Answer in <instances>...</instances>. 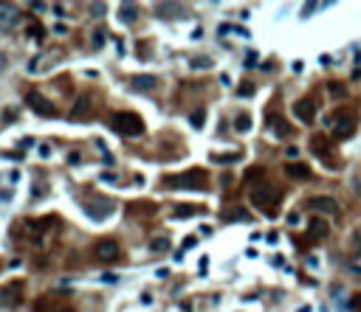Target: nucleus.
Listing matches in <instances>:
<instances>
[{
    "label": "nucleus",
    "mask_w": 361,
    "mask_h": 312,
    "mask_svg": "<svg viewBox=\"0 0 361 312\" xmlns=\"http://www.w3.org/2000/svg\"><path fill=\"white\" fill-rule=\"evenodd\" d=\"M285 175H291L293 180H308L310 178V169L305 166V163H288V166H285Z\"/></svg>",
    "instance_id": "17"
},
{
    "label": "nucleus",
    "mask_w": 361,
    "mask_h": 312,
    "mask_svg": "<svg viewBox=\"0 0 361 312\" xmlns=\"http://www.w3.org/2000/svg\"><path fill=\"white\" fill-rule=\"evenodd\" d=\"M201 208L198 205H178L175 208V217H192V214H198Z\"/></svg>",
    "instance_id": "23"
},
{
    "label": "nucleus",
    "mask_w": 361,
    "mask_h": 312,
    "mask_svg": "<svg viewBox=\"0 0 361 312\" xmlns=\"http://www.w3.org/2000/svg\"><path fill=\"white\" fill-rule=\"evenodd\" d=\"M248 180H257V178H262V169L259 166H254V169H248V175H246Z\"/></svg>",
    "instance_id": "30"
},
{
    "label": "nucleus",
    "mask_w": 361,
    "mask_h": 312,
    "mask_svg": "<svg viewBox=\"0 0 361 312\" xmlns=\"http://www.w3.org/2000/svg\"><path fill=\"white\" fill-rule=\"evenodd\" d=\"M246 65L251 67V65H257V54H248V59H246Z\"/></svg>",
    "instance_id": "37"
},
{
    "label": "nucleus",
    "mask_w": 361,
    "mask_h": 312,
    "mask_svg": "<svg viewBox=\"0 0 361 312\" xmlns=\"http://www.w3.org/2000/svg\"><path fill=\"white\" fill-rule=\"evenodd\" d=\"M102 180H104V183H113V180H116V175H113V172H102Z\"/></svg>",
    "instance_id": "36"
},
{
    "label": "nucleus",
    "mask_w": 361,
    "mask_h": 312,
    "mask_svg": "<svg viewBox=\"0 0 361 312\" xmlns=\"http://www.w3.org/2000/svg\"><path fill=\"white\" fill-rule=\"evenodd\" d=\"M28 34H31V37H43V28H40V25H28Z\"/></svg>",
    "instance_id": "34"
},
{
    "label": "nucleus",
    "mask_w": 361,
    "mask_h": 312,
    "mask_svg": "<svg viewBox=\"0 0 361 312\" xmlns=\"http://www.w3.org/2000/svg\"><path fill=\"white\" fill-rule=\"evenodd\" d=\"M23 304V281H9L0 287V307L6 310H14Z\"/></svg>",
    "instance_id": "5"
},
{
    "label": "nucleus",
    "mask_w": 361,
    "mask_h": 312,
    "mask_svg": "<svg viewBox=\"0 0 361 312\" xmlns=\"http://www.w3.org/2000/svg\"><path fill=\"white\" fill-rule=\"evenodd\" d=\"M299 223V214H288V225H296Z\"/></svg>",
    "instance_id": "38"
},
{
    "label": "nucleus",
    "mask_w": 361,
    "mask_h": 312,
    "mask_svg": "<svg viewBox=\"0 0 361 312\" xmlns=\"http://www.w3.org/2000/svg\"><path fill=\"white\" fill-rule=\"evenodd\" d=\"M158 85V79L153 73H138V76L130 79V88L133 90H153Z\"/></svg>",
    "instance_id": "14"
},
{
    "label": "nucleus",
    "mask_w": 361,
    "mask_h": 312,
    "mask_svg": "<svg viewBox=\"0 0 361 312\" xmlns=\"http://www.w3.org/2000/svg\"><path fill=\"white\" fill-rule=\"evenodd\" d=\"M237 96H240V99H246V96H254V85H251V82H246L243 88L237 90Z\"/></svg>",
    "instance_id": "27"
},
{
    "label": "nucleus",
    "mask_w": 361,
    "mask_h": 312,
    "mask_svg": "<svg viewBox=\"0 0 361 312\" xmlns=\"http://www.w3.org/2000/svg\"><path fill=\"white\" fill-rule=\"evenodd\" d=\"M214 163H234V160H240V152H232V155H212Z\"/></svg>",
    "instance_id": "24"
},
{
    "label": "nucleus",
    "mask_w": 361,
    "mask_h": 312,
    "mask_svg": "<svg viewBox=\"0 0 361 312\" xmlns=\"http://www.w3.org/2000/svg\"><path fill=\"white\" fill-rule=\"evenodd\" d=\"M347 253L353 259H361V225L350 234V239H347Z\"/></svg>",
    "instance_id": "16"
},
{
    "label": "nucleus",
    "mask_w": 361,
    "mask_h": 312,
    "mask_svg": "<svg viewBox=\"0 0 361 312\" xmlns=\"http://www.w3.org/2000/svg\"><path fill=\"white\" fill-rule=\"evenodd\" d=\"M135 17H138V6H133V3H122L119 6V20L122 22H135Z\"/></svg>",
    "instance_id": "18"
},
{
    "label": "nucleus",
    "mask_w": 361,
    "mask_h": 312,
    "mask_svg": "<svg viewBox=\"0 0 361 312\" xmlns=\"http://www.w3.org/2000/svg\"><path fill=\"white\" fill-rule=\"evenodd\" d=\"M310 146L316 149V155H319V157H325V160H327V152H330V149L325 146V138H322V135H313V141H310Z\"/></svg>",
    "instance_id": "21"
},
{
    "label": "nucleus",
    "mask_w": 361,
    "mask_h": 312,
    "mask_svg": "<svg viewBox=\"0 0 361 312\" xmlns=\"http://www.w3.org/2000/svg\"><path fill=\"white\" fill-rule=\"evenodd\" d=\"M327 234H330L327 220H310V225H308V236L310 239H327Z\"/></svg>",
    "instance_id": "13"
},
{
    "label": "nucleus",
    "mask_w": 361,
    "mask_h": 312,
    "mask_svg": "<svg viewBox=\"0 0 361 312\" xmlns=\"http://www.w3.org/2000/svg\"><path fill=\"white\" fill-rule=\"evenodd\" d=\"M93 253H96L99 262H113V259L119 256V245H116L113 239H102V242H96Z\"/></svg>",
    "instance_id": "11"
},
{
    "label": "nucleus",
    "mask_w": 361,
    "mask_h": 312,
    "mask_svg": "<svg viewBox=\"0 0 361 312\" xmlns=\"http://www.w3.org/2000/svg\"><path fill=\"white\" fill-rule=\"evenodd\" d=\"M333 135H336V138H347V135H353V118H341V121L336 124Z\"/></svg>",
    "instance_id": "19"
},
{
    "label": "nucleus",
    "mask_w": 361,
    "mask_h": 312,
    "mask_svg": "<svg viewBox=\"0 0 361 312\" xmlns=\"http://www.w3.org/2000/svg\"><path fill=\"white\" fill-rule=\"evenodd\" d=\"M330 93H333L336 99H341V96H344V88H341V85H330Z\"/></svg>",
    "instance_id": "31"
},
{
    "label": "nucleus",
    "mask_w": 361,
    "mask_h": 312,
    "mask_svg": "<svg viewBox=\"0 0 361 312\" xmlns=\"http://www.w3.org/2000/svg\"><path fill=\"white\" fill-rule=\"evenodd\" d=\"M293 115H296L299 121H305V124H313V118H316L313 101H310V99H299L296 104H293Z\"/></svg>",
    "instance_id": "12"
},
{
    "label": "nucleus",
    "mask_w": 361,
    "mask_h": 312,
    "mask_svg": "<svg viewBox=\"0 0 361 312\" xmlns=\"http://www.w3.org/2000/svg\"><path fill=\"white\" fill-rule=\"evenodd\" d=\"M48 312H77V310H71V307H56V310H48Z\"/></svg>",
    "instance_id": "39"
},
{
    "label": "nucleus",
    "mask_w": 361,
    "mask_h": 312,
    "mask_svg": "<svg viewBox=\"0 0 361 312\" xmlns=\"http://www.w3.org/2000/svg\"><path fill=\"white\" fill-rule=\"evenodd\" d=\"M102 45H104V31L96 28V31H93V48H102Z\"/></svg>",
    "instance_id": "29"
},
{
    "label": "nucleus",
    "mask_w": 361,
    "mask_h": 312,
    "mask_svg": "<svg viewBox=\"0 0 361 312\" xmlns=\"http://www.w3.org/2000/svg\"><path fill=\"white\" fill-rule=\"evenodd\" d=\"M90 11L99 17V14H104V6H102V3H93V6H90Z\"/></svg>",
    "instance_id": "33"
},
{
    "label": "nucleus",
    "mask_w": 361,
    "mask_h": 312,
    "mask_svg": "<svg viewBox=\"0 0 361 312\" xmlns=\"http://www.w3.org/2000/svg\"><path fill=\"white\" fill-rule=\"evenodd\" d=\"M164 189H206V172L203 169H189L183 175H169L164 178Z\"/></svg>",
    "instance_id": "1"
},
{
    "label": "nucleus",
    "mask_w": 361,
    "mask_h": 312,
    "mask_svg": "<svg viewBox=\"0 0 361 312\" xmlns=\"http://www.w3.org/2000/svg\"><path fill=\"white\" fill-rule=\"evenodd\" d=\"M110 127L124 138H138L144 133V121L135 112H113L110 115Z\"/></svg>",
    "instance_id": "2"
},
{
    "label": "nucleus",
    "mask_w": 361,
    "mask_h": 312,
    "mask_svg": "<svg viewBox=\"0 0 361 312\" xmlns=\"http://www.w3.org/2000/svg\"><path fill=\"white\" fill-rule=\"evenodd\" d=\"M20 22V11L11 3H0V31H11Z\"/></svg>",
    "instance_id": "9"
},
{
    "label": "nucleus",
    "mask_w": 361,
    "mask_h": 312,
    "mask_svg": "<svg viewBox=\"0 0 361 312\" xmlns=\"http://www.w3.org/2000/svg\"><path fill=\"white\" fill-rule=\"evenodd\" d=\"M308 208L316 214H325V217H336L338 214V202L333 200V197H325V194H316V197H310L308 200Z\"/></svg>",
    "instance_id": "8"
},
{
    "label": "nucleus",
    "mask_w": 361,
    "mask_h": 312,
    "mask_svg": "<svg viewBox=\"0 0 361 312\" xmlns=\"http://www.w3.org/2000/svg\"><path fill=\"white\" fill-rule=\"evenodd\" d=\"M26 104H28L37 115H43V118H56V107L45 99L43 93H37V90H31V93L26 96Z\"/></svg>",
    "instance_id": "6"
},
{
    "label": "nucleus",
    "mask_w": 361,
    "mask_h": 312,
    "mask_svg": "<svg viewBox=\"0 0 361 312\" xmlns=\"http://www.w3.org/2000/svg\"><path fill=\"white\" fill-rule=\"evenodd\" d=\"M113 200H107V197H93V200L85 205V214H88L90 220H96V223H102V220H107L113 214Z\"/></svg>",
    "instance_id": "7"
},
{
    "label": "nucleus",
    "mask_w": 361,
    "mask_h": 312,
    "mask_svg": "<svg viewBox=\"0 0 361 312\" xmlns=\"http://www.w3.org/2000/svg\"><path fill=\"white\" fill-rule=\"evenodd\" d=\"M251 202L257 205L259 211L274 214L277 211V205H280V191L274 189V186H268V183H259V186L251 189Z\"/></svg>",
    "instance_id": "3"
},
{
    "label": "nucleus",
    "mask_w": 361,
    "mask_h": 312,
    "mask_svg": "<svg viewBox=\"0 0 361 312\" xmlns=\"http://www.w3.org/2000/svg\"><path fill=\"white\" fill-rule=\"evenodd\" d=\"M268 127L274 130L277 138H288L291 135V124L285 121V118H280V115H268Z\"/></svg>",
    "instance_id": "15"
},
{
    "label": "nucleus",
    "mask_w": 361,
    "mask_h": 312,
    "mask_svg": "<svg viewBox=\"0 0 361 312\" xmlns=\"http://www.w3.org/2000/svg\"><path fill=\"white\" fill-rule=\"evenodd\" d=\"M350 310L361 312V292H353V295H350Z\"/></svg>",
    "instance_id": "26"
},
{
    "label": "nucleus",
    "mask_w": 361,
    "mask_h": 312,
    "mask_svg": "<svg viewBox=\"0 0 361 312\" xmlns=\"http://www.w3.org/2000/svg\"><path fill=\"white\" fill-rule=\"evenodd\" d=\"M79 160H82V155H79V152H71V155H68V163H79Z\"/></svg>",
    "instance_id": "35"
},
{
    "label": "nucleus",
    "mask_w": 361,
    "mask_h": 312,
    "mask_svg": "<svg viewBox=\"0 0 361 312\" xmlns=\"http://www.w3.org/2000/svg\"><path fill=\"white\" fill-rule=\"evenodd\" d=\"M189 121H192V127H195V130H201L203 124H206V112H203V110H195L189 115Z\"/></svg>",
    "instance_id": "22"
},
{
    "label": "nucleus",
    "mask_w": 361,
    "mask_h": 312,
    "mask_svg": "<svg viewBox=\"0 0 361 312\" xmlns=\"http://www.w3.org/2000/svg\"><path fill=\"white\" fill-rule=\"evenodd\" d=\"M56 228L54 217H40V220H28V223H23V236H28L31 242H43L45 234Z\"/></svg>",
    "instance_id": "4"
},
{
    "label": "nucleus",
    "mask_w": 361,
    "mask_h": 312,
    "mask_svg": "<svg viewBox=\"0 0 361 312\" xmlns=\"http://www.w3.org/2000/svg\"><path fill=\"white\" fill-rule=\"evenodd\" d=\"M90 112H93V104H90V96H79L77 104H74V110L68 112V118L71 121H88Z\"/></svg>",
    "instance_id": "10"
},
{
    "label": "nucleus",
    "mask_w": 361,
    "mask_h": 312,
    "mask_svg": "<svg viewBox=\"0 0 361 312\" xmlns=\"http://www.w3.org/2000/svg\"><path fill=\"white\" fill-rule=\"evenodd\" d=\"M234 130L237 133H248V130H251V115H248V112H237Z\"/></svg>",
    "instance_id": "20"
},
{
    "label": "nucleus",
    "mask_w": 361,
    "mask_h": 312,
    "mask_svg": "<svg viewBox=\"0 0 361 312\" xmlns=\"http://www.w3.org/2000/svg\"><path fill=\"white\" fill-rule=\"evenodd\" d=\"M150 247H153L155 253H167V250H169V242H167V239H155Z\"/></svg>",
    "instance_id": "25"
},
{
    "label": "nucleus",
    "mask_w": 361,
    "mask_h": 312,
    "mask_svg": "<svg viewBox=\"0 0 361 312\" xmlns=\"http://www.w3.org/2000/svg\"><path fill=\"white\" fill-rule=\"evenodd\" d=\"M195 245H198L195 236H186V239H183V250H189V247H195Z\"/></svg>",
    "instance_id": "32"
},
{
    "label": "nucleus",
    "mask_w": 361,
    "mask_h": 312,
    "mask_svg": "<svg viewBox=\"0 0 361 312\" xmlns=\"http://www.w3.org/2000/svg\"><path fill=\"white\" fill-rule=\"evenodd\" d=\"M0 70H6V54H0Z\"/></svg>",
    "instance_id": "40"
},
{
    "label": "nucleus",
    "mask_w": 361,
    "mask_h": 312,
    "mask_svg": "<svg viewBox=\"0 0 361 312\" xmlns=\"http://www.w3.org/2000/svg\"><path fill=\"white\" fill-rule=\"evenodd\" d=\"M192 67H212V59L209 56H198V59H192Z\"/></svg>",
    "instance_id": "28"
}]
</instances>
